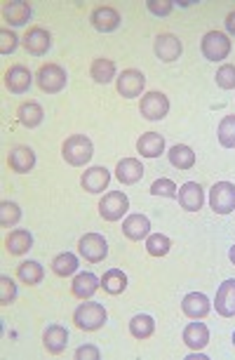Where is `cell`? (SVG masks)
<instances>
[{
	"label": "cell",
	"mask_w": 235,
	"mask_h": 360,
	"mask_svg": "<svg viewBox=\"0 0 235 360\" xmlns=\"http://www.w3.org/2000/svg\"><path fill=\"white\" fill-rule=\"evenodd\" d=\"M80 184H83L87 193H102L104 188L111 184V172L102 165L87 167L85 174L80 176Z\"/></svg>",
	"instance_id": "cell-12"
},
{
	"label": "cell",
	"mask_w": 235,
	"mask_h": 360,
	"mask_svg": "<svg viewBox=\"0 0 235 360\" xmlns=\"http://www.w3.org/2000/svg\"><path fill=\"white\" fill-rule=\"evenodd\" d=\"M78 250H80V257H85L90 264H99L109 255V243L99 233H85L78 240Z\"/></svg>",
	"instance_id": "cell-6"
},
{
	"label": "cell",
	"mask_w": 235,
	"mask_h": 360,
	"mask_svg": "<svg viewBox=\"0 0 235 360\" xmlns=\"http://www.w3.org/2000/svg\"><path fill=\"white\" fill-rule=\"evenodd\" d=\"M184 344L188 346L191 351H203L207 344H210V328L203 323H191L184 328Z\"/></svg>",
	"instance_id": "cell-20"
},
{
	"label": "cell",
	"mask_w": 235,
	"mask_h": 360,
	"mask_svg": "<svg viewBox=\"0 0 235 360\" xmlns=\"http://www.w3.org/2000/svg\"><path fill=\"white\" fill-rule=\"evenodd\" d=\"M90 22H92V26L97 31L111 33V31H116L120 26V12L116 8H109V5H102V8H97L92 12Z\"/></svg>",
	"instance_id": "cell-17"
},
{
	"label": "cell",
	"mask_w": 235,
	"mask_h": 360,
	"mask_svg": "<svg viewBox=\"0 0 235 360\" xmlns=\"http://www.w3.org/2000/svg\"><path fill=\"white\" fill-rule=\"evenodd\" d=\"M43 115H45L43 106H40L38 101H26V104L19 106V111H17L19 123L24 127H29V130H33V127H38L43 123Z\"/></svg>",
	"instance_id": "cell-28"
},
{
	"label": "cell",
	"mask_w": 235,
	"mask_h": 360,
	"mask_svg": "<svg viewBox=\"0 0 235 360\" xmlns=\"http://www.w3.org/2000/svg\"><path fill=\"white\" fill-rule=\"evenodd\" d=\"M92 153H94V144L90 141V137H85V134H73V137L66 139L62 146L64 160L73 167H80V165H85V162H90Z\"/></svg>",
	"instance_id": "cell-2"
},
{
	"label": "cell",
	"mask_w": 235,
	"mask_h": 360,
	"mask_svg": "<svg viewBox=\"0 0 235 360\" xmlns=\"http://www.w3.org/2000/svg\"><path fill=\"white\" fill-rule=\"evenodd\" d=\"M144 87H146V78H144V73L137 71V69H125L118 76V94L120 97L134 99L144 92Z\"/></svg>",
	"instance_id": "cell-9"
},
{
	"label": "cell",
	"mask_w": 235,
	"mask_h": 360,
	"mask_svg": "<svg viewBox=\"0 0 235 360\" xmlns=\"http://www.w3.org/2000/svg\"><path fill=\"white\" fill-rule=\"evenodd\" d=\"M19 219H22V207H19L17 202H12V200L0 202V226L10 229V226H15V224H19Z\"/></svg>",
	"instance_id": "cell-35"
},
{
	"label": "cell",
	"mask_w": 235,
	"mask_h": 360,
	"mask_svg": "<svg viewBox=\"0 0 235 360\" xmlns=\"http://www.w3.org/2000/svg\"><path fill=\"white\" fill-rule=\"evenodd\" d=\"M17 299V285L10 276H0V304L3 307H10Z\"/></svg>",
	"instance_id": "cell-37"
},
{
	"label": "cell",
	"mask_w": 235,
	"mask_h": 360,
	"mask_svg": "<svg viewBox=\"0 0 235 360\" xmlns=\"http://www.w3.org/2000/svg\"><path fill=\"white\" fill-rule=\"evenodd\" d=\"M31 71L26 69L22 64H15L10 66V71L5 73V87L12 92V94H22L31 87Z\"/></svg>",
	"instance_id": "cell-18"
},
{
	"label": "cell",
	"mask_w": 235,
	"mask_h": 360,
	"mask_svg": "<svg viewBox=\"0 0 235 360\" xmlns=\"http://www.w3.org/2000/svg\"><path fill=\"white\" fill-rule=\"evenodd\" d=\"M228 257H231V264H235V245L231 248V252H228Z\"/></svg>",
	"instance_id": "cell-44"
},
{
	"label": "cell",
	"mask_w": 235,
	"mask_h": 360,
	"mask_svg": "<svg viewBox=\"0 0 235 360\" xmlns=\"http://www.w3.org/2000/svg\"><path fill=\"white\" fill-rule=\"evenodd\" d=\"M217 85L221 90H235V64H224L217 71Z\"/></svg>",
	"instance_id": "cell-39"
},
{
	"label": "cell",
	"mask_w": 235,
	"mask_h": 360,
	"mask_svg": "<svg viewBox=\"0 0 235 360\" xmlns=\"http://www.w3.org/2000/svg\"><path fill=\"white\" fill-rule=\"evenodd\" d=\"M139 111L146 120H163L167 113H170V99L165 97L163 92H146L141 97Z\"/></svg>",
	"instance_id": "cell-8"
},
{
	"label": "cell",
	"mask_w": 235,
	"mask_h": 360,
	"mask_svg": "<svg viewBox=\"0 0 235 360\" xmlns=\"http://www.w3.org/2000/svg\"><path fill=\"white\" fill-rule=\"evenodd\" d=\"M200 50L210 62H224L231 54V38L224 31H207L203 36V43H200Z\"/></svg>",
	"instance_id": "cell-3"
},
{
	"label": "cell",
	"mask_w": 235,
	"mask_h": 360,
	"mask_svg": "<svg viewBox=\"0 0 235 360\" xmlns=\"http://www.w3.org/2000/svg\"><path fill=\"white\" fill-rule=\"evenodd\" d=\"M66 71L59 64H45L38 71V87L45 94H57L66 87Z\"/></svg>",
	"instance_id": "cell-5"
},
{
	"label": "cell",
	"mask_w": 235,
	"mask_h": 360,
	"mask_svg": "<svg viewBox=\"0 0 235 360\" xmlns=\"http://www.w3.org/2000/svg\"><path fill=\"white\" fill-rule=\"evenodd\" d=\"M214 309L221 318L235 316V281H224L217 290V299H214Z\"/></svg>",
	"instance_id": "cell-14"
},
{
	"label": "cell",
	"mask_w": 235,
	"mask_h": 360,
	"mask_svg": "<svg viewBox=\"0 0 235 360\" xmlns=\"http://www.w3.org/2000/svg\"><path fill=\"white\" fill-rule=\"evenodd\" d=\"M99 349L97 346H92V344H85V346H78V351H76V360H99Z\"/></svg>",
	"instance_id": "cell-42"
},
{
	"label": "cell",
	"mask_w": 235,
	"mask_h": 360,
	"mask_svg": "<svg viewBox=\"0 0 235 360\" xmlns=\"http://www.w3.org/2000/svg\"><path fill=\"white\" fill-rule=\"evenodd\" d=\"M153 47H156V57L160 62H177L181 52H184V45L174 33H160Z\"/></svg>",
	"instance_id": "cell-10"
},
{
	"label": "cell",
	"mask_w": 235,
	"mask_h": 360,
	"mask_svg": "<svg viewBox=\"0 0 235 360\" xmlns=\"http://www.w3.org/2000/svg\"><path fill=\"white\" fill-rule=\"evenodd\" d=\"M99 288H102V281H99L97 276L90 274V271H83V274H78L76 278H73V283H71V292H73V297H78V299H90L94 297V292H97Z\"/></svg>",
	"instance_id": "cell-19"
},
{
	"label": "cell",
	"mask_w": 235,
	"mask_h": 360,
	"mask_svg": "<svg viewBox=\"0 0 235 360\" xmlns=\"http://www.w3.org/2000/svg\"><path fill=\"white\" fill-rule=\"evenodd\" d=\"M17 276H19V281H22L24 285H38L40 281H43L45 269L40 266L38 262L29 259V262H22V264H19Z\"/></svg>",
	"instance_id": "cell-33"
},
{
	"label": "cell",
	"mask_w": 235,
	"mask_h": 360,
	"mask_svg": "<svg viewBox=\"0 0 235 360\" xmlns=\"http://www.w3.org/2000/svg\"><path fill=\"white\" fill-rule=\"evenodd\" d=\"M226 31L231 33V36H235V10L228 12V17H226Z\"/></svg>",
	"instance_id": "cell-43"
},
{
	"label": "cell",
	"mask_w": 235,
	"mask_h": 360,
	"mask_svg": "<svg viewBox=\"0 0 235 360\" xmlns=\"http://www.w3.org/2000/svg\"><path fill=\"white\" fill-rule=\"evenodd\" d=\"M233 346H235V332H233Z\"/></svg>",
	"instance_id": "cell-45"
},
{
	"label": "cell",
	"mask_w": 235,
	"mask_h": 360,
	"mask_svg": "<svg viewBox=\"0 0 235 360\" xmlns=\"http://www.w3.org/2000/svg\"><path fill=\"white\" fill-rule=\"evenodd\" d=\"M106 321H109V314H106V309L97 302H87L85 299V302L73 311V323L85 332L102 330Z\"/></svg>",
	"instance_id": "cell-1"
},
{
	"label": "cell",
	"mask_w": 235,
	"mask_h": 360,
	"mask_svg": "<svg viewBox=\"0 0 235 360\" xmlns=\"http://www.w3.org/2000/svg\"><path fill=\"white\" fill-rule=\"evenodd\" d=\"M151 193L160 195V198H177V184L172 179H167V176H163V179L151 184Z\"/></svg>",
	"instance_id": "cell-38"
},
{
	"label": "cell",
	"mask_w": 235,
	"mask_h": 360,
	"mask_svg": "<svg viewBox=\"0 0 235 360\" xmlns=\"http://www.w3.org/2000/svg\"><path fill=\"white\" fill-rule=\"evenodd\" d=\"M167 158L177 169H191L196 165V151H193L191 146L186 144H177L170 148V153H167Z\"/></svg>",
	"instance_id": "cell-29"
},
{
	"label": "cell",
	"mask_w": 235,
	"mask_h": 360,
	"mask_svg": "<svg viewBox=\"0 0 235 360\" xmlns=\"http://www.w3.org/2000/svg\"><path fill=\"white\" fill-rule=\"evenodd\" d=\"M172 250V240L165 233H151L146 238V252L151 257H167Z\"/></svg>",
	"instance_id": "cell-34"
},
{
	"label": "cell",
	"mask_w": 235,
	"mask_h": 360,
	"mask_svg": "<svg viewBox=\"0 0 235 360\" xmlns=\"http://www.w3.org/2000/svg\"><path fill=\"white\" fill-rule=\"evenodd\" d=\"M130 332L134 339H149L156 332V321L149 314H139L130 321Z\"/></svg>",
	"instance_id": "cell-32"
},
{
	"label": "cell",
	"mask_w": 235,
	"mask_h": 360,
	"mask_svg": "<svg viewBox=\"0 0 235 360\" xmlns=\"http://www.w3.org/2000/svg\"><path fill=\"white\" fill-rule=\"evenodd\" d=\"M17 33L10 29H0V54H12L17 50Z\"/></svg>",
	"instance_id": "cell-40"
},
{
	"label": "cell",
	"mask_w": 235,
	"mask_h": 360,
	"mask_svg": "<svg viewBox=\"0 0 235 360\" xmlns=\"http://www.w3.org/2000/svg\"><path fill=\"white\" fill-rule=\"evenodd\" d=\"M149 10L158 17H167L174 10L172 0H149Z\"/></svg>",
	"instance_id": "cell-41"
},
{
	"label": "cell",
	"mask_w": 235,
	"mask_h": 360,
	"mask_svg": "<svg viewBox=\"0 0 235 360\" xmlns=\"http://www.w3.org/2000/svg\"><path fill=\"white\" fill-rule=\"evenodd\" d=\"M116 176L118 181H123L127 186L137 184L141 176H144V162H139L137 158H123L116 165Z\"/></svg>",
	"instance_id": "cell-22"
},
{
	"label": "cell",
	"mask_w": 235,
	"mask_h": 360,
	"mask_svg": "<svg viewBox=\"0 0 235 360\" xmlns=\"http://www.w3.org/2000/svg\"><path fill=\"white\" fill-rule=\"evenodd\" d=\"M8 165L12 172L17 174H29L36 167V153L31 146H15L8 155Z\"/></svg>",
	"instance_id": "cell-16"
},
{
	"label": "cell",
	"mask_w": 235,
	"mask_h": 360,
	"mask_svg": "<svg viewBox=\"0 0 235 360\" xmlns=\"http://www.w3.org/2000/svg\"><path fill=\"white\" fill-rule=\"evenodd\" d=\"M210 309H212V304L203 292H188V295L181 299V311H184L188 318H193V321L205 318L210 314Z\"/></svg>",
	"instance_id": "cell-13"
},
{
	"label": "cell",
	"mask_w": 235,
	"mask_h": 360,
	"mask_svg": "<svg viewBox=\"0 0 235 360\" xmlns=\"http://www.w3.org/2000/svg\"><path fill=\"white\" fill-rule=\"evenodd\" d=\"M130 210V198L123 191H111L99 200V214L106 221H118L123 219V214Z\"/></svg>",
	"instance_id": "cell-7"
},
{
	"label": "cell",
	"mask_w": 235,
	"mask_h": 360,
	"mask_svg": "<svg viewBox=\"0 0 235 360\" xmlns=\"http://www.w3.org/2000/svg\"><path fill=\"white\" fill-rule=\"evenodd\" d=\"M5 248H8V252L10 255H15V257H22L26 255L29 250L33 248V236H31V231H24V229H17V231H12V233L5 238Z\"/></svg>",
	"instance_id": "cell-26"
},
{
	"label": "cell",
	"mask_w": 235,
	"mask_h": 360,
	"mask_svg": "<svg viewBox=\"0 0 235 360\" xmlns=\"http://www.w3.org/2000/svg\"><path fill=\"white\" fill-rule=\"evenodd\" d=\"M43 344L52 356H59L66 349V344H69V330L62 328V325H50L43 332Z\"/></svg>",
	"instance_id": "cell-21"
},
{
	"label": "cell",
	"mask_w": 235,
	"mask_h": 360,
	"mask_svg": "<svg viewBox=\"0 0 235 360\" xmlns=\"http://www.w3.org/2000/svg\"><path fill=\"white\" fill-rule=\"evenodd\" d=\"M78 266H80V259L73 252H62V255H57L55 259H52V271H55L57 276H73V274H78Z\"/></svg>",
	"instance_id": "cell-31"
},
{
	"label": "cell",
	"mask_w": 235,
	"mask_h": 360,
	"mask_svg": "<svg viewBox=\"0 0 235 360\" xmlns=\"http://www.w3.org/2000/svg\"><path fill=\"white\" fill-rule=\"evenodd\" d=\"M116 71H118L116 64L106 57H97L90 66V76H92L94 83H99V85H109L111 80L116 78Z\"/></svg>",
	"instance_id": "cell-27"
},
{
	"label": "cell",
	"mask_w": 235,
	"mask_h": 360,
	"mask_svg": "<svg viewBox=\"0 0 235 360\" xmlns=\"http://www.w3.org/2000/svg\"><path fill=\"white\" fill-rule=\"evenodd\" d=\"M210 207L217 214H231L235 210V184H231V181H217L210 191Z\"/></svg>",
	"instance_id": "cell-4"
},
{
	"label": "cell",
	"mask_w": 235,
	"mask_h": 360,
	"mask_svg": "<svg viewBox=\"0 0 235 360\" xmlns=\"http://www.w3.org/2000/svg\"><path fill=\"white\" fill-rule=\"evenodd\" d=\"M33 15L29 3H5L3 5V19L10 26H26Z\"/></svg>",
	"instance_id": "cell-25"
},
{
	"label": "cell",
	"mask_w": 235,
	"mask_h": 360,
	"mask_svg": "<svg viewBox=\"0 0 235 360\" xmlns=\"http://www.w3.org/2000/svg\"><path fill=\"white\" fill-rule=\"evenodd\" d=\"M219 144L224 148H235V115H226L217 130Z\"/></svg>",
	"instance_id": "cell-36"
},
{
	"label": "cell",
	"mask_w": 235,
	"mask_h": 360,
	"mask_svg": "<svg viewBox=\"0 0 235 360\" xmlns=\"http://www.w3.org/2000/svg\"><path fill=\"white\" fill-rule=\"evenodd\" d=\"M102 288L104 292H109V295H123L125 288H127V276L125 271L120 269H109L102 278Z\"/></svg>",
	"instance_id": "cell-30"
},
{
	"label": "cell",
	"mask_w": 235,
	"mask_h": 360,
	"mask_svg": "<svg viewBox=\"0 0 235 360\" xmlns=\"http://www.w3.org/2000/svg\"><path fill=\"white\" fill-rule=\"evenodd\" d=\"M137 151L144 155V158H158V155L165 151L163 134H158V132H144L139 137V141H137Z\"/></svg>",
	"instance_id": "cell-24"
},
{
	"label": "cell",
	"mask_w": 235,
	"mask_h": 360,
	"mask_svg": "<svg viewBox=\"0 0 235 360\" xmlns=\"http://www.w3.org/2000/svg\"><path fill=\"white\" fill-rule=\"evenodd\" d=\"M177 198H179V205L184 207L186 212H198V210L205 205V191L198 181H186V184L179 188Z\"/></svg>",
	"instance_id": "cell-11"
},
{
	"label": "cell",
	"mask_w": 235,
	"mask_h": 360,
	"mask_svg": "<svg viewBox=\"0 0 235 360\" xmlns=\"http://www.w3.org/2000/svg\"><path fill=\"white\" fill-rule=\"evenodd\" d=\"M50 45H52V36H50V31L43 29V26H33V29L26 31L24 47H26V52L33 54V57L45 54L47 50H50Z\"/></svg>",
	"instance_id": "cell-15"
},
{
	"label": "cell",
	"mask_w": 235,
	"mask_h": 360,
	"mask_svg": "<svg viewBox=\"0 0 235 360\" xmlns=\"http://www.w3.org/2000/svg\"><path fill=\"white\" fill-rule=\"evenodd\" d=\"M123 233L130 238V240H141V238L151 236V219L144 214H130L123 221Z\"/></svg>",
	"instance_id": "cell-23"
}]
</instances>
